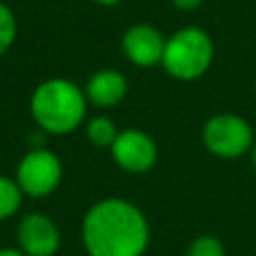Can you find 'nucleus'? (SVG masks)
Listing matches in <instances>:
<instances>
[{
  "label": "nucleus",
  "mask_w": 256,
  "mask_h": 256,
  "mask_svg": "<svg viewBox=\"0 0 256 256\" xmlns=\"http://www.w3.org/2000/svg\"><path fill=\"white\" fill-rule=\"evenodd\" d=\"M148 240L144 214L122 198L96 202L82 222V242L90 256H142Z\"/></svg>",
  "instance_id": "f257e3e1"
},
{
  "label": "nucleus",
  "mask_w": 256,
  "mask_h": 256,
  "mask_svg": "<svg viewBox=\"0 0 256 256\" xmlns=\"http://www.w3.org/2000/svg\"><path fill=\"white\" fill-rule=\"evenodd\" d=\"M30 112L36 124L50 134H68L86 114V94L70 80L50 78L36 86Z\"/></svg>",
  "instance_id": "f03ea898"
},
{
  "label": "nucleus",
  "mask_w": 256,
  "mask_h": 256,
  "mask_svg": "<svg viewBox=\"0 0 256 256\" xmlns=\"http://www.w3.org/2000/svg\"><path fill=\"white\" fill-rule=\"evenodd\" d=\"M214 44L200 28H182L166 40L162 64L178 80L200 78L212 64Z\"/></svg>",
  "instance_id": "7ed1b4c3"
},
{
  "label": "nucleus",
  "mask_w": 256,
  "mask_h": 256,
  "mask_svg": "<svg viewBox=\"0 0 256 256\" xmlns=\"http://www.w3.org/2000/svg\"><path fill=\"white\" fill-rule=\"evenodd\" d=\"M206 148L220 158H238L252 144V128L238 114H216L202 130Z\"/></svg>",
  "instance_id": "20e7f679"
},
{
  "label": "nucleus",
  "mask_w": 256,
  "mask_h": 256,
  "mask_svg": "<svg viewBox=\"0 0 256 256\" xmlns=\"http://www.w3.org/2000/svg\"><path fill=\"white\" fill-rule=\"evenodd\" d=\"M62 178V164L56 154L46 148L30 150L18 164L16 182L24 194L40 198L56 190Z\"/></svg>",
  "instance_id": "39448f33"
},
{
  "label": "nucleus",
  "mask_w": 256,
  "mask_h": 256,
  "mask_svg": "<svg viewBox=\"0 0 256 256\" xmlns=\"http://www.w3.org/2000/svg\"><path fill=\"white\" fill-rule=\"evenodd\" d=\"M110 148H112L114 162L122 170L132 172V174L148 172L154 166L156 156H158L154 140L146 132L136 130V128L118 132V136Z\"/></svg>",
  "instance_id": "423d86ee"
},
{
  "label": "nucleus",
  "mask_w": 256,
  "mask_h": 256,
  "mask_svg": "<svg viewBox=\"0 0 256 256\" xmlns=\"http://www.w3.org/2000/svg\"><path fill=\"white\" fill-rule=\"evenodd\" d=\"M18 244L28 256H54L60 248V232L46 214L32 212L18 224Z\"/></svg>",
  "instance_id": "0eeeda50"
},
{
  "label": "nucleus",
  "mask_w": 256,
  "mask_h": 256,
  "mask_svg": "<svg viewBox=\"0 0 256 256\" xmlns=\"http://www.w3.org/2000/svg\"><path fill=\"white\" fill-rule=\"evenodd\" d=\"M122 48L126 58L136 66H154L162 62L166 40L150 24H134L124 32Z\"/></svg>",
  "instance_id": "6e6552de"
},
{
  "label": "nucleus",
  "mask_w": 256,
  "mask_h": 256,
  "mask_svg": "<svg viewBox=\"0 0 256 256\" xmlns=\"http://www.w3.org/2000/svg\"><path fill=\"white\" fill-rule=\"evenodd\" d=\"M126 78L112 68H104L92 74L86 84V98L96 106H114L126 94Z\"/></svg>",
  "instance_id": "1a4fd4ad"
},
{
  "label": "nucleus",
  "mask_w": 256,
  "mask_h": 256,
  "mask_svg": "<svg viewBox=\"0 0 256 256\" xmlns=\"http://www.w3.org/2000/svg\"><path fill=\"white\" fill-rule=\"evenodd\" d=\"M22 188L16 180L0 176V220L10 218L22 204Z\"/></svg>",
  "instance_id": "9d476101"
},
{
  "label": "nucleus",
  "mask_w": 256,
  "mask_h": 256,
  "mask_svg": "<svg viewBox=\"0 0 256 256\" xmlns=\"http://www.w3.org/2000/svg\"><path fill=\"white\" fill-rule=\"evenodd\" d=\"M86 134H88V140L96 146H112V142L116 140L118 132H116V126L110 118L106 116H96L88 122V128H86Z\"/></svg>",
  "instance_id": "9b49d317"
},
{
  "label": "nucleus",
  "mask_w": 256,
  "mask_h": 256,
  "mask_svg": "<svg viewBox=\"0 0 256 256\" xmlns=\"http://www.w3.org/2000/svg\"><path fill=\"white\" fill-rule=\"evenodd\" d=\"M16 38V18L12 10L0 2V54H4Z\"/></svg>",
  "instance_id": "f8f14e48"
},
{
  "label": "nucleus",
  "mask_w": 256,
  "mask_h": 256,
  "mask_svg": "<svg viewBox=\"0 0 256 256\" xmlns=\"http://www.w3.org/2000/svg\"><path fill=\"white\" fill-rule=\"evenodd\" d=\"M186 256H226V254H224V246L218 238L200 236L190 244Z\"/></svg>",
  "instance_id": "ddd939ff"
},
{
  "label": "nucleus",
  "mask_w": 256,
  "mask_h": 256,
  "mask_svg": "<svg viewBox=\"0 0 256 256\" xmlns=\"http://www.w3.org/2000/svg\"><path fill=\"white\" fill-rule=\"evenodd\" d=\"M172 2H174V6L180 8V10H192V8H196L202 0H172Z\"/></svg>",
  "instance_id": "4468645a"
},
{
  "label": "nucleus",
  "mask_w": 256,
  "mask_h": 256,
  "mask_svg": "<svg viewBox=\"0 0 256 256\" xmlns=\"http://www.w3.org/2000/svg\"><path fill=\"white\" fill-rule=\"evenodd\" d=\"M0 256H28V254L16 248H0Z\"/></svg>",
  "instance_id": "2eb2a0df"
},
{
  "label": "nucleus",
  "mask_w": 256,
  "mask_h": 256,
  "mask_svg": "<svg viewBox=\"0 0 256 256\" xmlns=\"http://www.w3.org/2000/svg\"><path fill=\"white\" fill-rule=\"evenodd\" d=\"M98 4H104V6H112V4H118V2H122V0H96Z\"/></svg>",
  "instance_id": "dca6fc26"
},
{
  "label": "nucleus",
  "mask_w": 256,
  "mask_h": 256,
  "mask_svg": "<svg viewBox=\"0 0 256 256\" xmlns=\"http://www.w3.org/2000/svg\"><path fill=\"white\" fill-rule=\"evenodd\" d=\"M252 164H254V168H256V148L252 150Z\"/></svg>",
  "instance_id": "f3484780"
},
{
  "label": "nucleus",
  "mask_w": 256,
  "mask_h": 256,
  "mask_svg": "<svg viewBox=\"0 0 256 256\" xmlns=\"http://www.w3.org/2000/svg\"><path fill=\"white\" fill-rule=\"evenodd\" d=\"M88 256H90V254H88Z\"/></svg>",
  "instance_id": "a211bd4d"
}]
</instances>
